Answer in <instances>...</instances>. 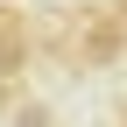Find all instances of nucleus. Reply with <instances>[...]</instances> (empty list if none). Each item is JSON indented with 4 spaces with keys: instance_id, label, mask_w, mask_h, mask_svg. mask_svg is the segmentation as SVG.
Returning <instances> with one entry per match:
<instances>
[{
    "instance_id": "obj_1",
    "label": "nucleus",
    "mask_w": 127,
    "mask_h": 127,
    "mask_svg": "<svg viewBox=\"0 0 127 127\" xmlns=\"http://www.w3.org/2000/svg\"><path fill=\"white\" fill-rule=\"evenodd\" d=\"M14 127H50V113H42V106H21V120Z\"/></svg>"
}]
</instances>
